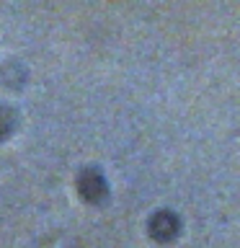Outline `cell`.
Here are the masks:
<instances>
[{
	"instance_id": "cell-1",
	"label": "cell",
	"mask_w": 240,
	"mask_h": 248,
	"mask_svg": "<svg viewBox=\"0 0 240 248\" xmlns=\"http://www.w3.org/2000/svg\"><path fill=\"white\" fill-rule=\"evenodd\" d=\"M80 191H83L85 199H101V197H104V194H106V184H104V178H101V173H96L93 168L83 170Z\"/></svg>"
},
{
	"instance_id": "cell-2",
	"label": "cell",
	"mask_w": 240,
	"mask_h": 248,
	"mask_svg": "<svg viewBox=\"0 0 240 248\" xmlns=\"http://www.w3.org/2000/svg\"><path fill=\"white\" fill-rule=\"evenodd\" d=\"M178 230V220L173 215H168V212H163L158 217H152V232L158 238H170L173 232Z\"/></svg>"
},
{
	"instance_id": "cell-3",
	"label": "cell",
	"mask_w": 240,
	"mask_h": 248,
	"mask_svg": "<svg viewBox=\"0 0 240 248\" xmlns=\"http://www.w3.org/2000/svg\"><path fill=\"white\" fill-rule=\"evenodd\" d=\"M13 122H15L13 111H8V108H0V137H5L8 132L13 129Z\"/></svg>"
}]
</instances>
